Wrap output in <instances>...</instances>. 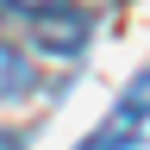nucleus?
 <instances>
[{"label": "nucleus", "mask_w": 150, "mask_h": 150, "mask_svg": "<svg viewBox=\"0 0 150 150\" xmlns=\"http://www.w3.org/2000/svg\"><path fill=\"white\" fill-rule=\"evenodd\" d=\"M13 6H25V13H44V6H56V0H13Z\"/></svg>", "instance_id": "4"}, {"label": "nucleus", "mask_w": 150, "mask_h": 150, "mask_svg": "<svg viewBox=\"0 0 150 150\" xmlns=\"http://www.w3.org/2000/svg\"><path fill=\"white\" fill-rule=\"evenodd\" d=\"M31 38L44 50H81V38H88V13H75V6H44L38 13V25H31Z\"/></svg>", "instance_id": "1"}, {"label": "nucleus", "mask_w": 150, "mask_h": 150, "mask_svg": "<svg viewBox=\"0 0 150 150\" xmlns=\"http://www.w3.org/2000/svg\"><path fill=\"white\" fill-rule=\"evenodd\" d=\"M0 150H25V144H19V138H13V131H0Z\"/></svg>", "instance_id": "5"}, {"label": "nucleus", "mask_w": 150, "mask_h": 150, "mask_svg": "<svg viewBox=\"0 0 150 150\" xmlns=\"http://www.w3.org/2000/svg\"><path fill=\"white\" fill-rule=\"evenodd\" d=\"M25 88H31V63L13 44H0V100H13V94H25Z\"/></svg>", "instance_id": "2"}, {"label": "nucleus", "mask_w": 150, "mask_h": 150, "mask_svg": "<svg viewBox=\"0 0 150 150\" xmlns=\"http://www.w3.org/2000/svg\"><path fill=\"white\" fill-rule=\"evenodd\" d=\"M131 138H138V125H125V119H112V125H106V131H100V138H88V144H81V150H125V144H131Z\"/></svg>", "instance_id": "3"}]
</instances>
